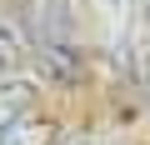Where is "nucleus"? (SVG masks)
<instances>
[{
    "instance_id": "obj_1",
    "label": "nucleus",
    "mask_w": 150,
    "mask_h": 145,
    "mask_svg": "<svg viewBox=\"0 0 150 145\" xmlns=\"http://www.w3.org/2000/svg\"><path fill=\"white\" fill-rule=\"evenodd\" d=\"M25 45L55 85H75L85 70V50L75 40L70 0H25Z\"/></svg>"
},
{
    "instance_id": "obj_2",
    "label": "nucleus",
    "mask_w": 150,
    "mask_h": 145,
    "mask_svg": "<svg viewBox=\"0 0 150 145\" xmlns=\"http://www.w3.org/2000/svg\"><path fill=\"white\" fill-rule=\"evenodd\" d=\"M95 10V30L110 50V60L130 65V45H135V0H90Z\"/></svg>"
},
{
    "instance_id": "obj_3",
    "label": "nucleus",
    "mask_w": 150,
    "mask_h": 145,
    "mask_svg": "<svg viewBox=\"0 0 150 145\" xmlns=\"http://www.w3.org/2000/svg\"><path fill=\"white\" fill-rule=\"evenodd\" d=\"M30 105H35V85L30 80H0V135L15 120H25Z\"/></svg>"
},
{
    "instance_id": "obj_4",
    "label": "nucleus",
    "mask_w": 150,
    "mask_h": 145,
    "mask_svg": "<svg viewBox=\"0 0 150 145\" xmlns=\"http://www.w3.org/2000/svg\"><path fill=\"white\" fill-rule=\"evenodd\" d=\"M0 145H55V125L50 120H15L5 135H0Z\"/></svg>"
},
{
    "instance_id": "obj_5",
    "label": "nucleus",
    "mask_w": 150,
    "mask_h": 145,
    "mask_svg": "<svg viewBox=\"0 0 150 145\" xmlns=\"http://www.w3.org/2000/svg\"><path fill=\"white\" fill-rule=\"evenodd\" d=\"M130 70H135V85H140V100H145V110H150V25L135 35V45H130Z\"/></svg>"
},
{
    "instance_id": "obj_6",
    "label": "nucleus",
    "mask_w": 150,
    "mask_h": 145,
    "mask_svg": "<svg viewBox=\"0 0 150 145\" xmlns=\"http://www.w3.org/2000/svg\"><path fill=\"white\" fill-rule=\"evenodd\" d=\"M15 55H20V35H15V25L0 20V70H10V65H15Z\"/></svg>"
},
{
    "instance_id": "obj_7",
    "label": "nucleus",
    "mask_w": 150,
    "mask_h": 145,
    "mask_svg": "<svg viewBox=\"0 0 150 145\" xmlns=\"http://www.w3.org/2000/svg\"><path fill=\"white\" fill-rule=\"evenodd\" d=\"M135 15H140V20L150 25V0H135Z\"/></svg>"
}]
</instances>
